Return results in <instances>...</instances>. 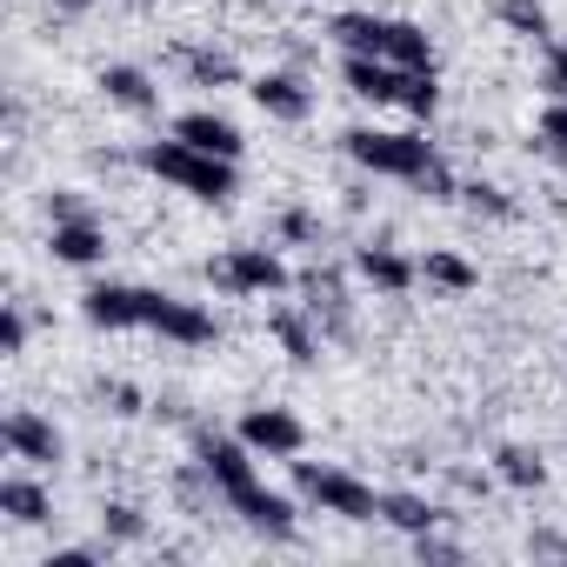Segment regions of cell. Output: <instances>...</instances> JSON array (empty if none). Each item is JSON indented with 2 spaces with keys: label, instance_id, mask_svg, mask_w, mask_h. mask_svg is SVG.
<instances>
[{
  "label": "cell",
  "instance_id": "cell-1",
  "mask_svg": "<svg viewBox=\"0 0 567 567\" xmlns=\"http://www.w3.org/2000/svg\"><path fill=\"white\" fill-rule=\"evenodd\" d=\"M134 161H141L147 174L174 181L181 194L207 200V207H227V200H234V161H220V154H200V147H187V141H147Z\"/></svg>",
  "mask_w": 567,
  "mask_h": 567
},
{
  "label": "cell",
  "instance_id": "cell-2",
  "mask_svg": "<svg viewBox=\"0 0 567 567\" xmlns=\"http://www.w3.org/2000/svg\"><path fill=\"white\" fill-rule=\"evenodd\" d=\"M295 487H301V501H315L341 520H374L381 514V494L368 481H354L341 467H321V461H295Z\"/></svg>",
  "mask_w": 567,
  "mask_h": 567
},
{
  "label": "cell",
  "instance_id": "cell-3",
  "mask_svg": "<svg viewBox=\"0 0 567 567\" xmlns=\"http://www.w3.org/2000/svg\"><path fill=\"white\" fill-rule=\"evenodd\" d=\"M348 141V154L368 167V174H394V181H414L427 161H434V147L421 141V134H381V127H348L341 134Z\"/></svg>",
  "mask_w": 567,
  "mask_h": 567
},
{
  "label": "cell",
  "instance_id": "cell-4",
  "mask_svg": "<svg viewBox=\"0 0 567 567\" xmlns=\"http://www.w3.org/2000/svg\"><path fill=\"white\" fill-rule=\"evenodd\" d=\"M207 280L227 288V295H280L288 288V267H280V254H267V247H234V254L207 260Z\"/></svg>",
  "mask_w": 567,
  "mask_h": 567
},
{
  "label": "cell",
  "instance_id": "cell-5",
  "mask_svg": "<svg viewBox=\"0 0 567 567\" xmlns=\"http://www.w3.org/2000/svg\"><path fill=\"white\" fill-rule=\"evenodd\" d=\"M240 441L254 447V454H274V461H295L301 447H308V427L288 414V408H247L240 414Z\"/></svg>",
  "mask_w": 567,
  "mask_h": 567
},
{
  "label": "cell",
  "instance_id": "cell-6",
  "mask_svg": "<svg viewBox=\"0 0 567 567\" xmlns=\"http://www.w3.org/2000/svg\"><path fill=\"white\" fill-rule=\"evenodd\" d=\"M147 328L181 341V348H207L214 341V315H200L194 301H174V295H147Z\"/></svg>",
  "mask_w": 567,
  "mask_h": 567
},
{
  "label": "cell",
  "instance_id": "cell-7",
  "mask_svg": "<svg viewBox=\"0 0 567 567\" xmlns=\"http://www.w3.org/2000/svg\"><path fill=\"white\" fill-rule=\"evenodd\" d=\"M194 461H200V467L220 481V501H227L234 487H247V481H254V447H247V441H227V434H200V441H194Z\"/></svg>",
  "mask_w": 567,
  "mask_h": 567
},
{
  "label": "cell",
  "instance_id": "cell-8",
  "mask_svg": "<svg viewBox=\"0 0 567 567\" xmlns=\"http://www.w3.org/2000/svg\"><path fill=\"white\" fill-rule=\"evenodd\" d=\"M81 315L94 328H147V288H87L81 295Z\"/></svg>",
  "mask_w": 567,
  "mask_h": 567
},
{
  "label": "cell",
  "instance_id": "cell-9",
  "mask_svg": "<svg viewBox=\"0 0 567 567\" xmlns=\"http://www.w3.org/2000/svg\"><path fill=\"white\" fill-rule=\"evenodd\" d=\"M227 507L247 520V527H260V534H274V540H288L295 534V501H280V494H267L260 481H247V487H234L227 494Z\"/></svg>",
  "mask_w": 567,
  "mask_h": 567
},
{
  "label": "cell",
  "instance_id": "cell-10",
  "mask_svg": "<svg viewBox=\"0 0 567 567\" xmlns=\"http://www.w3.org/2000/svg\"><path fill=\"white\" fill-rule=\"evenodd\" d=\"M0 434H8L14 461H34V467H54V461H61V434H54V421H41L34 408H14Z\"/></svg>",
  "mask_w": 567,
  "mask_h": 567
},
{
  "label": "cell",
  "instance_id": "cell-11",
  "mask_svg": "<svg viewBox=\"0 0 567 567\" xmlns=\"http://www.w3.org/2000/svg\"><path fill=\"white\" fill-rule=\"evenodd\" d=\"M174 141H187V147H200V154H220V161H240V127L227 121V114H207V107H194V114H181L174 121Z\"/></svg>",
  "mask_w": 567,
  "mask_h": 567
},
{
  "label": "cell",
  "instance_id": "cell-12",
  "mask_svg": "<svg viewBox=\"0 0 567 567\" xmlns=\"http://www.w3.org/2000/svg\"><path fill=\"white\" fill-rule=\"evenodd\" d=\"M254 101H260L267 121H308L315 114V94H308L301 74H260L254 81Z\"/></svg>",
  "mask_w": 567,
  "mask_h": 567
},
{
  "label": "cell",
  "instance_id": "cell-13",
  "mask_svg": "<svg viewBox=\"0 0 567 567\" xmlns=\"http://www.w3.org/2000/svg\"><path fill=\"white\" fill-rule=\"evenodd\" d=\"M341 74H348V94H361V101H374V107L401 101V68L381 61V54H348Z\"/></svg>",
  "mask_w": 567,
  "mask_h": 567
},
{
  "label": "cell",
  "instance_id": "cell-14",
  "mask_svg": "<svg viewBox=\"0 0 567 567\" xmlns=\"http://www.w3.org/2000/svg\"><path fill=\"white\" fill-rule=\"evenodd\" d=\"M354 267H361L368 288H381V295H408V288H414V274H421V267H414L408 254H394V247H361Z\"/></svg>",
  "mask_w": 567,
  "mask_h": 567
},
{
  "label": "cell",
  "instance_id": "cell-15",
  "mask_svg": "<svg viewBox=\"0 0 567 567\" xmlns=\"http://www.w3.org/2000/svg\"><path fill=\"white\" fill-rule=\"evenodd\" d=\"M54 260H68V267H94L101 254H107V234L87 220V214H74V220H54Z\"/></svg>",
  "mask_w": 567,
  "mask_h": 567
},
{
  "label": "cell",
  "instance_id": "cell-16",
  "mask_svg": "<svg viewBox=\"0 0 567 567\" xmlns=\"http://www.w3.org/2000/svg\"><path fill=\"white\" fill-rule=\"evenodd\" d=\"M101 94H107L114 107H127V114H154V107H161V87H154L141 68H107V74H101Z\"/></svg>",
  "mask_w": 567,
  "mask_h": 567
},
{
  "label": "cell",
  "instance_id": "cell-17",
  "mask_svg": "<svg viewBox=\"0 0 567 567\" xmlns=\"http://www.w3.org/2000/svg\"><path fill=\"white\" fill-rule=\"evenodd\" d=\"M421 280H434L441 295H474V288H481V274H474V260H461L454 247H434V254L421 260Z\"/></svg>",
  "mask_w": 567,
  "mask_h": 567
},
{
  "label": "cell",
  "instance_id": "cell-18",
  "mask_svg": "<svg viewBox=\"0 0 567 567\" xmlns=\"http://www.w3.org/2000/svg\"><path fill=\"white\" fill-rule=\"evenodd\" d=\"M0 514H8L14 527H41V520L54 514V501H48V487H34V481H0Z\"/></svg>",
  "mask_w": 567,
  "mask_h": 567
},
{
  "label": "cell",
  "instance_id": "cell-19",
  "mask_svg": "<svg viewBox=\"0 0 567 567\" xmlns=\"http://www.w3.org/2000/svg\"><path fill=\"white\" fill-rule=\"evenodd\" d=\"M348 54H381L388 61V21H374V14H334V28H328Z\"/></svg>",
  "mask_w": 567,
  "mask_h": 567
},
{
  "label": "cell",
  "instance_id": "cell-20",
  "mask_svg": "<svg viewBox=\"0 0 567 567\" xmlns=\"http://www.w3.org/2000/svg\"><path fill=\"white\" fill-rule=\"evenodd\" d=\"M388 61L408 68V74L434 68V41H427V28H414V21H388Z\"/></svg>",
  "mask_w": 567,
  "mask_h": 567
},
{
  "label": "cell",
  "instance_id": "cell-21",
  "mask_svg": "<svg viewBox=\"0 0 567 567\" xmlns=\"http://www.w3.org/2000/svg\"><path fill=\"white\" fill-rule=\"evenodd\" d=\"M381 520H388V527H401V534H434L441 507H434V501H421V494H381Z\"/></svg>",
  "mask_w": 567,
  "mask_h": 567
},
{
  "label": "cell",
  "instance_id": "cell-22",
  "mask_svg": "<svg viewBox=\"0 0 567 567\" xmlns=\"http://www.w3.org/2000/svg\"><path fill=\"white\" fill-rule=\"evenodd\" d=\"M267 328H274V341H280V348H288V361H301V368H308V361H321V341L308 334V321H301L295 308H274V315H267Z\"/></svg>",
  "mask_w": 567,
  "mask_h": 567
},
{
  "label": "cell",
  "instance_id": "cell-23",
  "mask_svg": "<svg viewBox=\"0 0 567 567\" xmlns=\"http://www.w3.org/2000/svg\"><path fill=\"white\" fill-rule=\"evenodd\" d=\"M181 68H187L194 87H234L240 81V68L227 54H214V48H181Z\"/></svg>",
  "mask_w": 567,
  "mask_h": 567
},
{
  "label": "cell",
  "instance_id": "cell-24",
  "mask_svg": "<svg viewBox=\"0 0 567 567\" xmlns=\"http://www.w3.org/2000/svg\"><path fill=\"white\" fill-rule=\"evenodd\" d=\"M494 474H501L507 487H540V481H547V461H540L534 447H501V454H494Z\"/></svg>",
  "mask_w": 567,
  "mask_h": 567
},
{
  "label": "cell",
  "instance_id": "cell-25",
  "mask_svg": "<svg viewBox=\"0 0 567 567\" xmlns=\"http://www.w3.org/2000/svg\"><path fill=\"white\" fill-rule=\"evenodd\" d=\"M394 107H408L414 121H434V107H441L434 68H421V74H408V68H401V101H394Z\"/></svg>",
  "mask_w": 567,
  "mask_h": 567
},
{
  "label": "cell",
  "instance_id": "cell-26",
  "mask_svg": "<svg viewBox=\"0 0 567 567\" xmlns=\"http://www.w3.org/2000/svg\"><path fill=\"white\" fill-rule=\"evenodd\" d=\"M534 141H540V154H547L554 167H567V101H554V107L540 114V127H534Z\"/></svg>",
  "mask_w": 567,
  "mask_h": 567
},
{
  "label": "cell",
  "instance_id": "cell-27",
  "mask_svg": "<svg viewBox=\"0 0 567 567\" xmlns=\"http://www.w3.org/2000/svg\"><path fill=\"white\" fill-rule=\"evenodd\" d=\"M501 21L514 34H527V41H547V8L540 0H501Z\"/></svg>",
  "mask_w": 567,
  "mask_h": 567
},
{
  "label": "cell",
  "instance_id": "cell-28",
  "mask_svg": "<svg viewBox=\"0 0 567 567\" xmlns=\"http://www.w3.org/2000/svg\"><path fill=\"white\" fill-rule=\"evenodd\" d=\"M101 527H107V540H147V520H141V507H127V501H107V507H101Z\"/></svg>",
  "mask_w": 567,
  "mask_h": 567
},
{
  "label": "cell",
  "instance_id": "cell-29",
  "mask_svg": "<svg viewBox=\"0 0 567 567\" xmlns=\"http://www.w3.org/2000/svg\"><path fill=\"white\" fill-rule=\"evenodd\" d=\"M414 187H421V194H427V200H454V194H461V187H454V174H447V161H441V154H434V161H427V167H421V174H414Z\"/></svg>",
  "mask_w": 567,
  "mask_h": 567
},
{
  "label": "cell",
  "instance_id": "cell-30",
  "mask_svg": "<svg viewBox=\"0 0 567 567\" xmlns=\"http://www.w3.org/2000/svg\"><path fill=\"white\" fill-rule=\"evenodd\" d=\"M461 200H467V207H481V214H501V220L514 214V200H507L501 187H487V181H474V187H461Z\"/></svg>",
  "mask_w": 567,
  "mask_h": 567
},
{
  "label": "cell",
  "instance_id": "cell-31",
  "mask_svg": "<svg viewBox=\"0 0 567 567\" xmlns=\"http://www.w3.org/2000/svg\"><path fill=\"white\" fill-rule=\"evenodd\" d=\"M21 348H28V315L8 308V315H0V354H21Z\"/></svg>",
  "mask_w": 567,
  "mask_h": 567
},
{
  "label": "cell",
  "instance_id": "cell-32",
  "mask_svg": "<svg viewBox=\"0 0 567 567\" xmlns=\"http://www.w3.org/2000/svg\"><path fill=\"white\" fill-rule=\"evenodd\" d=\"M547 94L567 101V41H554V54H547Z\"/></svg>",
  "mask_w": 567,
  "mask_h": 567
},
{
  "label": "cell",
  "instance_id": "cell-33",
  "mask_svg": "<svg viewBox=\"0 0 567 567\" xmlns=\"http://www.w3.org/2000/svg\"><path fill=\"white\" fill-rule=\"evenodd\" d=\"M414 554H421V560H461V547L441 540V534H414Z\"/></svg>",
  "mask_w": 567,
  "mask_h": 567
},
{
  "label": "cell",
  "instance_id": "cell-34",
  "mask_svg": "<svg viewBox=\"0 0 567 567\" xmlns=\"http://www.w3.org/2000/svg\"><path fill=\"white\" fill-rule=\"evenodd\" d=\"M280 234H288V240H315L321 227H315V214H308V207H288V220H280Z\"/></svg>",
  "mask_w": 567,
  "mask_h": 567
},
{
  "label": "cell",
  "instance_id": "cell-35",
  "mask_svg": "<svg viewBox=\"0 0 567 567\" xmlns=\"http://www.w3.org/2000/svg\"><path fill=\"white\" fill-rule=\"evenodd\" d=\"M41 567H101V554H94V547H61V554H48Z\"/></svg>",
  "mask_w": 567,
  "mask_h": 567
},
{
  "label": "cell",
  "instance_id": "cell-36",
  "mask_svg": "<svg viewBox=\"0 0 567 567\" xmlns=\"http://www.w3.org/2000/svg\"><path fill=\"white\" fill-rule=\"evenodd\" d=\"M107 401H114V414H141V394H134L127 381H114V388H107Z\"/></svg>",
  "mask_w": 567,
  "mask_h": 567
},
{
  "label": "cell",
  "instance_id": "cell-37",
  "mask_svg": "<svg viewBox=\"0 0 567 567\" xmlns=\"http://www.w3.org/2000/svg\"><path fill=\"white\" fill-rule=\"evenodd\" d=\"M94 0H54V14H87Z\"/></svg>",
  "mask_w": 567,
  "mask_h": 567
},
{
  "label": "cell",
  "instance_id": "cell-38",
  "mask_svg": "<svg viewBox=\"0 0 567 567\" xmlns=\"http://www.w3.org/2000/svg\"><path fill=\"white\" fill-rule=\"evenodd\" d=\"M127 8H154V0H127Z\"/></svg>",
  "mask_w": 567,
  "mask_h": 567
}]
</instances>
